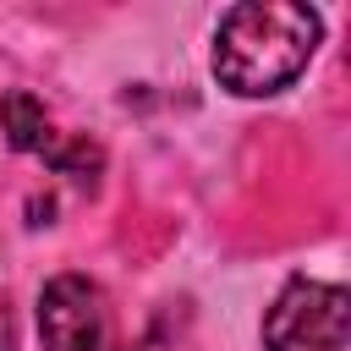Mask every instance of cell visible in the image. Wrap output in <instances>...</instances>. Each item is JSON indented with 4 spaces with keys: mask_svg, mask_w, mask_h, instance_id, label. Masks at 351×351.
I'll list each match as a JSON object with an SVG mask.
<instances>
[{
    "mask_svg": "<svg viewBox=\"0 0 351 351\" xmlns=\"http://www.w3.org/2000/svg\"><path fill=\"white\" fill-rule=\"evenodd\" d=\"M0 132H5V143H11L16 154H49V148L60 143V132L49 126V110H44L27 88H11V93L0 99Z\"/></svg>",
    "mask_w": 351,
    "mask_h": 351,
    "instance_id": "277c9868",
    "label": "cell"
},
{
    "mask_svg": "<svg viewBox=\"0 0 351 351\" xmlns=\"http://www.w3.org/2000/svg\"><path fill=\"white\" fill-rule=\"evenodd\" d=\"M318 33H324L318 11L296 0L230 5L214 27V77L236 99H269L307 71Z\"/></svg>",
    "mask_w": 351,
    "mask_h": 351,
    "instance_id": "6da1fadb",
    "label": "cell"
},
{
    "mask_svg": "<svg viewBox=\"0 0 351 351\" xmlns=\"http://www.w3.org/2000/svg\"><path fill=\"white\" fill-rule=\"evenodd\" d=\"M351 296L324 280H285L274 307L263 313V351H346Z\"/></svg>",
    "mask_w": 351,
    "mask_h": 351,
    "instance_id": "7a4b0ae2",
    "label": "cell"
},
{
    "mask_svg": "<svg viewBox=\"0 0 351 351\" xmlns=\"http://www.w3.org/2000/svg\"><path fill=\"white\" fill-rule=\"evenodd\" d=\"M44 165L60 170V176H71L77 186H93L99 170H104V154H99V143H88V137H60V143L44 154Z\"/></svg>",
    "mask_w": 351,
    "mask_h": 351,
    "instance_id": "5b68a950",
    "label": "cell"
},
{
    "mask_svg": "<svg viewBox=\"0 0 351 351\" xmlns=\"http://www.w3.org/2000/svg\"><path fill=\"white\" fill-rule=\"evenodd\" d=\"M0 351H11V318H5V302H0Z\"/></svg>",
    "mask_w": 351,
    "mask_h": 351,
    "instance_id": "52a82bcc",
    "label": "cell"
},
{
    "mask_svg": "<svg viewBox=\"0 0 351 351\" xmlns=\"http://www.w3.org/2000/svg\"><path fill=\"white\" fill-rule=\"evenodd\" d=\"M126 351H170V335H165V318H154V324H148V335H143L137 346H126Z\"/></svg>",
    "mask_w": 351,
    "mask_h": 351,
    "instance_id": "8992f818",
    "label": "cell"
},
{
    "mask_svg": "<svg viewBox=\"0 0 351 351\" xmlns=\"http://www.w3.org/2000/svg\"><path fill=\"white\" fill-rule=\"evenodd\" d=\"M38 340L44 351H104L110 307L88 274H55L38 291Z\"/></svg>",
    "mask_w": 351,
    "mask_h": 351,
    "instance_id": "3957f363",
    "label": "cell"
}]
</instances>
